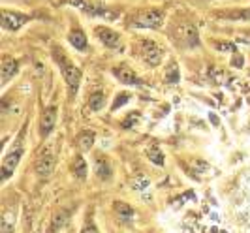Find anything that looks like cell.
I'll return each mask as SVG.
<instances>
[{"mask_svg":"<svg viewBox=\"0 0 250 233\" xmlns=\"http://www.w3.org/2000/svg\"><path fill=\"white\" fill-rule=\"evenodd\" d=\"M53 169H55V156H53L51 152H42V154L38 156V160H36L38 177L45 179V177H49Z\"/></svg>","mask_w":250,"mask_h":233,"instance_id":"4fadbf2b","label":"cell"},{"mask_svg":"<svg viewBox=\"0 0 250 233\" xmlns=\"http://www.w3.org/2000/svg\"><path fill=\"white\" fill-rule=\"evenodd\" d=\"M94 139H96V134L90 132V130H85V132H81L77 135V145H79L81 150H90L92 145H94Z\"/></svg>","mask_w":250,"mask_h":233,"instance_id":"ac0fdd59","label":"cell"},{"mask_svg":"<svg viewBox=\"0 0 250 233\" xmlns=\"http://www.w3.org/2000/svg\"><path fill=\"white\" fill-rule=\"evenodd\" d=\"M181 81V74H179V66H177L175 62H171L169 66H167V72H166V83H171V85H175Z\"/></svg>","mask_w":250,"mask_h":233,"instance_id":"ffe728a7","label":"cell"},{"mask_svg":"<svg viewBox=\"0 0 250 233\" xmlns=\"http://www.w3.org/2000/svg\"><path fill=\"white\" fill-rule=\"evenodd\" d=\"M81 233H100L98 232V228H96V224L94 222L88 220L85 226H83V230H81Z\"/></svg>","mask_w":250,"mask_h":233,"instance_id":"4316f807","label":"cell"},{"mask_svg":"<svg viewBox=\"0 0 250 233\" xmlns=\"http://www.w3.org/2000/svg\"><path fill=\"white\" fill-rule=\"evenodd\" d=\"M19 72V62L12 59V57H4L2 59V74H0V83L2 86H6L13 77Z\"/></svg>","mask_w":250,"mask_h":233,"instance_id":"7c38bea8","label":"cell"},{"mask_svg":"<svg viewBox=\"0 0 250 233\" xmlns=\"http://www.w3.org/2000/svg\"><path fill=\"white\" fill-rule=\"evenodd\" d=\"M2 233H13V222H10V214L2 218Z\"/></svg>","mask_w":250,"mask_h":233,"instance_id":"d4e9b609","label":"cell"},{"mask_svg":"<svg viewBox=\"0 0 250 233\" xmlns=\"http://www.w3.org/2000/svg\"><path fill=\"white\" fill-rule=\"evenodd\" d=\"M68 222V211H59L51 216V226H49V233H59L66 226Z\"/></svg>","mask_w":250,"mask_h":233,"instance_id":"9a60e30c","label":"cell"},{"mask_svg":"<svg viewBox=\"0 0 250 233\" xmlns=\"http://www.w3.org/2000/svg\"><path fill=\"white\" fill-rule=\"evenodd\" d=\"M55 124H57V109L55 107H45L42 117H40V137L45 139L53 132Z\"/></svg>","mask_w":250,"mask_h":233,"instance_id":"30bf717a","label":"cell"},{"mask_svg":"<svg viewBox=\"0 0 250 233\" xmlns=\"http://www.w3.org/2000/svg\"><path fill=\"white\" fill-rule=\"evenodd\" d=\"M23 152H25V148H23V145L19 143V145H15V147L4 156V160H2V173H0L2 183L8 181V179L13 175V171L17 169L19 162H21V158H23Z\"/></svg>","mask_w":250,"mask_h":233,"instance_id":"ba28073f","label":"cell"},{"mask_svg":"<svg viewBox=\"0 0 250 233\" xmlns=\"http://www.w3.org/2000/svg\"><path fill=\"white\" fill-rule=\"evenodd\" d=\"M214 49L220 51V53H235L237 47H235V43H231V42H213Z\"/></svg>","mask_w":250,"mask_h":233,"instance_id":"603a6c76","label":"cell"},{"mask_svg":"<svg viewBox=\"0 0 250 233\" xmlns=\"http://www.w3.org/2000/svg\"><path fill=\"white\" fill-rule=\"evenodd\" d=\"M128 100H130V94H128V92H119V94H117V98H115V102H113L111 111H117L121 106H125Z\"/></svg>","mask_w":250,"mask_h":233,"instance_id":"cb8c5ba5","label":"cell"},{"mask_svg":"<svg viewBox=\"0 0 250 233\" xmlns=\"http://www.w3.org/2000/svg\"><path fill=\"white\" fill-rule=\"evenodd\" d=\"M149 158L156 164V166H164V154L162 150L158 148V145H152V147L149 148Z\"/></svg>","mask_w":250,"mask_h":233,"instance_id":"7402d4cb","label":"cell"},{"mask_svg":"<svg viewBox=\"0 0 250 233\" xmlns=\"http://www.w3.org/2000/svg\"><path fill=\"white\" fill-rule=\"evenodd\" d=\"M132 51H134V57L141 61L147 68H156L160 66V62L164 59V47L154 42V40H149V38H139L134 42L132 45Z\"/></svg>","mask_w":250,"mask_h":233,"instance_id":"7a4b0ae2","label":"cell"},{"mask_svg":"<svg viewBox=\"0 0 250 233\" xmlns=\"http://www.w3.org/2000/svg\"><path fill=\"white\" fill-rule=\"evenodd\" d=\"M53 59L59 64V70H61V74H62L64 81H66L70 98H75V94H77V90H79V85H81V77H83V75H81V70H79L59 47L53 49Z\"/></svg>","mask_w":250,"mask_h":233,"instance_id":"277c9868","label":"cell"},{"mask_svg":"<svg viewBox=\"0 0 250 233\" xmlns=\"http://www.w3.org/2000/svg\"><path fill=\"white\" fill-rule=\"evenodd\" d=\"M164 12L158 8H139L128 13L126 25L130 28H147V30H156L164 25Z\"/></svg>","mask_w":250,"mask_h":233,"instance_id":"3957f363","label":"cell"},{"mask_svg":"<svg viewBox=\"0 0 250 233\" xmlns=\"http://www.w3.org/2000/svg\"><path fill=\"white\" fill-rule=\"evenodd\" d=\"M231 66H235V68H243V64H245V59H243V55L241 53H233V59H231V62H229Z\"/></svg>","mask_w":250,"mask_h":233,"instance_id":"484cf974","label":"cell"},{"mask_svg":"<svg viewBox=\"0 0 250 233\" xmlns=\"http://www.w3.org/2000/svg\"><path fill=\"white\" fill-rule=\"evenodd\" d=\"M88 106H90V109L92 111H100L102 107L105 106V96H104V92H94V94L90 96Z\"/></svg>","mask_w":250,"mask_h":233,"instance_id":"44dd1931","label":"cell"},{"mask_svg":"<svg viewBox=\"0 0 250 233\" xmlns=\"http://www.w3.org/2000/svg\"><path fill=\"white\" fill-rule=\"evenodd\" d=\"M136 121H139V115H138V113H132V115L126 119L125 123H123V128H132V124L136 123Z\"/></svg>","mask_w":250,"mask_h":233,"instance_id":"83f0119b","label":"cell"},{"mask_svg":"<svg viewBox=\"0 0 250 233\" xmlns=\"http://www.w3.org/2000/svg\"><path fill=\"white\" fill-rule=\"evenodd\" d=\"M30 21H32V15H26L23 12H13L8 8L2 10V28L8 32H17Z\"/></svg>","mask_w":250,"mask_h":233,"instance_id":"52a82bcc","label":"cell"},{"mask_svg":"<svg viewBox=\"0 0 250 233\" xmlns=\"http://www.w3.org/2000/svg\"><path fill=\"white\" fill-rule=\"evenodd\" d=\"M239 42H243V43H247V45H250V36H249V34H241V38H239Z\"/></svg>","mask_w":250,"mask_h":233,"instance_id":"f1b7e54d","label":"cell"},{"mask_svg":"<svg viewBox=\"0 0 250 233\" xmlns=\"http://www.w3.org/2000/svg\"><path fill=\"white\" fill-rule=\"evenodd\" d=\"M113 75L123 83V85H132V86H141L143 81L138 77V74L128 66V64H119L111 70Z\"/></svg>","mask_w":250,"mask_h":233,"instance_id":"9c48e42d","label":"cell"},{"mask_svg":"<svg viewBox=\"0 0 250 233\" xmlns=\"http://www.w3.org/2000/svg\"><path fill=\"white\" fill-rule=\"evenodd\" d=\"M220 17H224L228 21H250V8L247 10H233V12L218 13Z\"/></svg>","mask_w":250,"mask_h":233,"instance_id":"d6986e66","label":"cell"},{"mask_svg":"<svg viewBox=\"0 0 250 233\" xmlns=\"http://www.w3.org/2000/svg\"><path fill=\"white\" fill-rule=\"evenodd\" d=\"M68 6H74L79 12L92 19H104V21H117L121 17V10L113 8L100 0H64Z\"/></svg>","mask_w":250,"mask_h":233,"instance_id":"6da1fadb","label":"cell"},{"mask_svg":"<svg viewBox=\"0 0 250 233\" xmlns=\"http://www.w3.org/2000/svg\"><path fill=\"white\" fill-rule=\"evenodd\" d=\"M68 42H70V45L74 47V49L81 51V53H85L88 49V40H87V34L83 32V28L81 26L74 25L70 28V32H68Z\"/></svg>","mask_w":250,"mask_h":233,"instance_id":"8fae6325","label":"cell"},{"mask_svg":"<svg viewBox=\"0 0 250 233\" xmlns=\"http://www.w3.org/2000/svg\"><path fill=\"white\" fill-rule=\"evenodd\" d=\"M72 171H74V175L77 177V179H87L88 175V168H87V162H85V158L81 156V154H77L74 158V164H72Z\"/></svg>","mask_w":250,"mask_h":233,"instance_id":"2e32d148","label":"cell"},{"mask_svg":"<svg viewBox=\"0 0 250 233\" xmlns=\"http://www.w3.org/2000/svg\"><path fill=\"white\" fill-rule=\"evenodd\" d=\"M94 34H96V38L102 42L104 47H107V49H111V51H117V53H123V51H125L123 36H121L117 30H113L111 26L96 25L94 26Z\"/></svg>","mask_w":250,"mask_h":233,"instance_id":"8992f818","label":"cell"},{"mask_svg":"<svg viewBox=\"0 0 250 233\" xmlns=\"http://www.w3.org/2000/svg\"><path fill=\"white\" fill-rule=\"evenodd\" d=\"M173 40L181 47H196L200 45V30L190 21H179L173 28Z\"/></svg>","mask_w":250,"mask_h":233,"instance_id":"5b68a950","label":"cell"},{"mask_svg":"<svg viewBox=\"0 0 250 233\" xmlns=\"http://www.w3.org/2000/svg\"><path fill=\"white\" fill-rule=\"evenodd\" d=\"M96 175L100 177L102 181H109L113 175L111 166H109V162L104 154H96Z\"/></svg>","mask_w":250,"mask_h":233,"instance_id":"5bb4252c","label":"cell"},{"mask_svg":"<svg viewBox=\"0 0 250 233\" xmlns=\"http://www.w3.org/2000/svg\"><path fill=\"white\" fill-rule=\"evenodd\" d=\"M113 211H115V214H117L121 220H130V218H134V209L130 207L128 203H125V201H115Z\"/></svg>","mask_w":250,"mask_h":233,"instance_id":"e0dca14e","label":"cell"}]
</instances>
